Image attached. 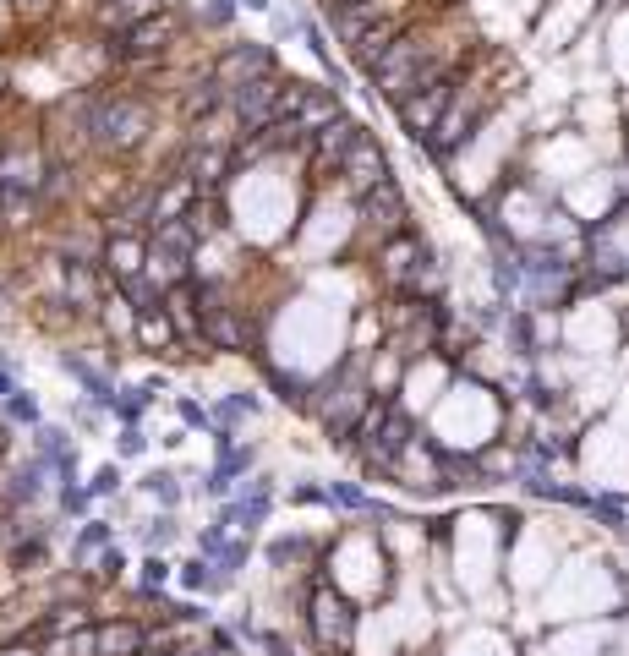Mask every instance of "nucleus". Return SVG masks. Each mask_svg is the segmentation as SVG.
<instances>
[{
	"label": "nucleus",
	"instance_id": "nucleus-1",
	"mask_svg": "<svg viewBox=\"0 0 629 656\" xmlns=\"http://www.w3.org/2000/svg\"><path fill=\"white\" fill-rule=\"evenodd\" d=\"M154 132H159V115H154L148 99H132V93H93L83 148L126 159V154H137V148L154 143Z\"/></svg>",
	"mask_w": 629,
	"mask_h": 656
},
{
	"label": "nucleus",
	"instance_id": "nucleus-10",
	"mask_svg": "<svg viewBox=\"0 0 629 656\" xmlns=\"http://www.w3.org/2000/svg\"><path fill=\"white\" fill-rule=\"evenodd\" d=\"M274 99H279V77L241 82V88L225 93V110H230V121L241 126V137H258L263 126L274 121Z\"/></svg>",
	"mask_w": 629,
	"mask_h": 656
},
{
	"label": "nucleus",
	"instance_id": "nucleus-25",
	"mask_svg": "<svg viewBox=\"0 0 629 656\" xmlns=\"http://www.w3.org/2000/svg\"><path fill=\"white\" fill-rule=\"evenodd\" d=\"M132 339H137L143 350H170V345H176V328H170L165 307H159V312H143V318H132Z\"/></svg>",
	"mask_w": 629,
	"mask_h": 656
},
{
	"label": "nucleus",
	"instance_id": "nucleus-19",
	"mask_svg": "<svg viewBox=\"0 0 629 656\" xmlns=\"http://www.w3.org/2000/svg\"><path fill=\"white\" fill-rule=\"evenodd\" d=\"M99 296H104V274H99V263H66V301L77 307V318L99 312Z\"/></svg>",
	"mask_w": 629,
	"mask_h": 656
},
{
	"label": "nucleus",
	"instance_id": "nucleus-7",
	"mask_svg": "<svg viewBox=\"0 0 629 656\" xmlns=\"http://www.w3.org/2000/svg\"><path fill=\"white\" fill-rule=\"evenodd\" d=\"M279 72V55H274V44H258V39H236V44H225L219 50V61H214V77H219V88H241V82H263V77H274Z\"/></svg>",
	"mask_w": 629,
	"mask_h": 656
},
{
	"label": "nucleus",
	"instance_id": "nucleus-18",
	"mask_svg": "<svg viewBox=\"0 0 629 656\" xmlns=\"http://www.w3.org/2000/svg\"><path fill=\"white\" fill-rule=\"evenodd\" d=\"M192 203H197V186L186 181V175H165V181H159V192H154V230L186 219V214H192Z\"/></svg>",
	"mask_w": 629,
	"mask_h": 656
},
{
	"label": "nucleus",
	"instance_id": "nucleus-45",
	"mask_svg": "<svg viewBox=\"0 0 629 656\" xmlns=\"http://www.w3.org/2000/svg\"><path fill=\"white\" fill-rule=\"evenodd\" d=\"M208 646H214V656H236V635H230V629H214Z\"/></svg>",
	"mask_w": 629,
	"mask_h": 656
},
{
	"label": "nucleus",
	"instance_id": "nucleus-29",
	"mask_svg": "<svg viewBox=\"0 0 629 656\" xmlns=\"http://www.w3.org/2000/svg\"><path fill=\"white\" fill-rule=\"evenodd\" d=\"M252 410H258V400H252V394H225V400H219V410H214V427H230V421H247Z\"/></svg>",
	"mask_w": 629,
	"mask_h": 656
},
{
	"label": "nucleus",
	"instance_id": "nucleus-22",
	"mask_svg": "<svg viewBox=\"0 0 629 656\" xmlns=\"http://www.w3.org/2000/svg\"><path fill=\"white\" fill-rule=\"evenodd\" d=\"M340 99H334V88H318V82H307V99H301V115H296V126H301V137H312V132H323L329 121H340Z\"/></svg>",
	"mask_w": 629,
	"mask_h": 656
},
{
	"label": "nucleus",
	"instance_id": "nucleus-48",
	"mask_svg": "<svg viewBox=\"0 0 629 656\" xmlns=\"http://www.w3.org/2000/svg\"><path fill=\"white\" fill-rule=\"evenodd\" d=\"M247 6H252V11H269V0H247Z\"/></svg>",
	"mask_w": 629,
	"mask_h": 656
},
{
	"label": "nucleus",
	"instance_id": "nucleus-28",
	"mask_svg": "<svg viewBox=\"0 0 629 656\" xmlns=\"http://www.w3.org/2000/svg\"><path fill=\"white\" fill-rule=\"evenodd\" d=\"M154 405V394L148 389H115V421H121V427H137V421H143V410Z\"/></svg>",
	"mask_w": 629,
	"mask_h": 656
},
{
	"label": "nucleus",
	"instance_id": "nucleus-27",
	"mask_svg": "<svg viewBox=\"0 0 629 656\" xmlns=\"http://www.w3.org/2000/svg\"><path fill=\"white\" fill-rule=\"evenodd\" d=\"M247 558H252V547L241 542V536H230V542L214 553V585H230L241 569H247Z\"/></svg>",
	"mask_w": 629,
	"mask_h": 656
},
{
	"label": "nucleus",
	"instance_id": "nucleus-49",
	"mask_svg": "<svg viewBox=\"0 0 629 656\" xmlns=\"http://www.w3.org/2000/svg\"><path fill=\"white\" fill-rule=\"evenodd\" d=\"M0 307H6V290H0Z\"/></svg>",
	"mask_w": 629,
	"mask_h": 656
},
{
	"label": "nucleus",
	"instance_id": "nucleus-21",
	"mask_svg": "<svg viewBox=\"0 0 629 656\" xmlns=\"http://www.w3.org/2000/svg\"><path fill=\"white\" fill-rule=\"evenodd\" d=\"M61 367L72 372L77 383H83V394H88V400L99 405V410H110V405H115V378H110L104 367H93V361H83L77 350H66V356H61Z\"/></svg>",
	"mask_w": 629,
	"mask_h": 656
},
{
	"label": "nucleus",
	"instance_id": "nucleus-17",
	"mask_svg": "<svg viewBox=\"0 0 629 656\" xmlns=\"http://www.w3.org/2000/svg\"><path fill=\"white\" fill-rule=\"evenodd\" d=\"M159 11H170V0H99V6H93V22H99L104 33H121V28H132V22L159 17Z\"/></svg>",
	"mask_w": 629,
	"mask_h": 656
},
{
	"label": "nucleus",
	"instance_id": "nucleus-23",
	"mask_svg": "<svg viewBox=\"0 0 629 656\" xmlns=\"http://www.w3.org/2000/svg\"><path fill=\"white\" fill-rule=\"evenodd\" d=\"M394 39H400V22H394V17H372L367 28H361L356 39H351V55H356L361 66H372V61H378V55L389 50Z\"/></svg>",
	"mask_w": 629,
	"mask_h": 656
},
{
	"label": "nucleus",
	"instance_id": "nucleus-11",
	"mask_svg": "<svg viewBox=\"0 0 629 656\" xmlns=\"http://www.w3.org/2000/svg\"><path fill=\"white\" fill-rule=\"evenodd\" d=\"M361 137V121H351V115H340V121H329L323 132L307 137V164L312 175H340L345 154H351V143Z\"/></svg>",
	"mask_w": 629,
	"mask_h": 656
},
{
	"label": "nucleus",
	"instance_id": "nucleus-43",
	"mask_svg": "<svg viewBox=\"0 0 629 656\" xmlns=\"http://www.w3.org/2000/svg\"><path fill=\"white\" fill-rule=\"evenodd\" d=\"M176 410H181V421H186V427H208V432H214V421H208V410L197 405V400H181Z\"/></svg>",
	"mask_w": 629,
	"mask_h": 656
},
{
	"label": "nucleus",
	"instance_id": "nucleus-2",
	"mask_svg": "<svg viewBox=\"0 0 629 656\" xmlns=\"http://www.w3.org/2000/svg\"><path fill=\"white\" fill-rule=\"evenodd\" d=\"M367 72H372V82H378L383 99H389V104H405L427 77L444 72V61H438V50H433V39H427V33H400V39H394L389 50H383L378 61L367 66Z\"/></svg>",
	"mask_w": 629,
	"mask_h": 656
},
{
	"label": "nucleus",
	"instance_id": "nucleus-30",
	"mask_svg": "<svg viewBox=\"0 0 629 656\" xmlns=\"http://www.w3.org/2000/svg\"><path fill=\"white\" fill-rule=\"evenodd\" d=\"M6 405V421H22V427H39V400H33L28 389H17L11 400H0Z\"/></svg>",
	"mask_w": 629,
	"mask_h": 656
},
{
	"label": "nucleus",
	"instance_id": "nucleus-33",
	"mask_svg": "<svg viewBox=\"0 0 629 656\" xmlns=\"http://www.w3.org/2000/svg\"><path fill=\"white\" fill-rule=\"evenodd\" d=\"M83 487H88V498H115L121 492V465H99Z\"/></svg>",
	"mask_w": 629,
	"mask_h": 656
},
{
	"label": "nucleus",
	"instance_id": "nucleus-44",
	"mask_svg": "<svg viewBox=\"0 0 629 656\" xmlns=\"http://www.w3.org/2000/svg\"><path fill=\"white\" fill-rule=\"evenodd\" d=\"M225 542H230V536H225V531H214V525H208V531L197 536V547H203V558H214V553H219V547H225Z\"/></svg>",
	"mask_w": 629,
	"mask_h": 656
},
{
	"label": "nucleus",
	"instance_id": "nucleus-40",
	"mask_svg": "<svg viewBox=\"0 0 629 656\" xmlns=\"http://www.w3.org/2000/svg\"><path fill=\"white\" fill-rule=\"evenodd\" d=\"M61 509L66 514H83L88 509V487L83 482H61Z\"/></svg>",
	"mask_w": 629,
	"mask_h": 656
},
{
	"label": "nucleus",
	"instance_id": "nucleus-12",
	"mask_svg": "<svg viewBox=\"0 0 629 656\" xmlns=\"http://www.w3.org/2000/svg\"><path fill=\"white\" fill-rule=\"evenodd\" d=\"M416 443V427H411V416H405L400 405H389L383 410V421H378V432H372L367 443H361V449H367V460L372 465H383V471H394V465H400V454L411 449Z\"/></svg>",
	"mask_w": 629,
	"mask_h": 656
},
{
	"label": "nucleus",
	"instance_id": "nucleus-8",
	"mask_svg": "<svg viewBox=\"0 0 629 656\" xmlns=\"http://www.w3.org/2000/svg\"><path fill=\"white\" fill-rule=\"evenodd\" d=\"M356 219H361V230H372L378 241L411 230V225H405V219H411V208H405L400 181H383V186H372L367 197H356Z\"/></svg>",
	"mask_w": 629,
	"mask_h": 656
},
{
	"label": "nucleus",
	"instance_id": "nucleus-34",
	"mask_svg": "<svg viewBox=\"0 0 629 656\" xmlns=\"http://www.w3.org/2000/svg\"><path fill=\"white\" fill-rule=\"evenodd\" d=\"M181 585H186V591H208V585H214V564H208V558H186V564H181Z\"/></svg>",
	"mask_w": 629,
	"mask_h": 656
},
{
	"label": "nucleus",
	"instance_id": "nucleus-31",
	"mask_svg": "<svg viewBox=\"0 0 629 656\" xmlns=\"http://www.w3.org/2000/svg\"><path fill=\"white\" fill-rule=\"evenodd\" d=\"M143 492H148V498H159L165 509H176V503H181V487H176V476H170V471L143 476Z\"/></svg>",
	"mask_w": 629,
	"mask_h": 656
},
{
	"label": "nucleus",
	"instance_id": "nucleus-38",
	"mask_svg": "<svg viewBox=\"0 0 629 656\" xmlns=\"http://www.w3.org/2000/svg\"><path fill=\"white\" fill-rule=\"evenodd\" d=\"M203 22L208 28H230V22H236V0H208Z\"/></svg>",
	"mask_w": 629,
	"mask_h": 656
},
{
	"label": "nucleus",
	"instance_id": "nucleus-24",
	"mask_svg": "<svg viewBox=\"0 0 629 656\" xmlns=\"http://www.w3.org/2000/svg\"><path fill=\"white\" fill-rule=\"evenodd\" d=\"M230 503H236V525H241V531H258V525L269 520V509H274V487L269 482H252L241 498H230Z\"/></svg>",
	"mask_w": 629,
	"mask_h": 656
},
{
	"label": "nucleus",
	"instance_id": "nucleus-20",
	"mask_svg": "<svg viewBox=\"0 0 629 656\" xmlns=\"http://www.w3.org/2000/svg\"><path fill=\"white\" fill-rule=\"evenodd\" d=\"M252 460H258V454H252V449H241V443H230V449H219V465L208 471L203 492H208V498H230V487H236L241 476L252 471Z\"/></svg>",
	"mask_w": 629,
	"mask_h": 656
},
{
	"label": "nucleus",
	"instance_id": "nucleus-32",
	"mask_svg": "<svg viewBox=\"0 0 629 656\" xmlns=\"http://www.w3.org/2000/svg\"><path fill=\"white\" fill-rule=\"evenodd\" d=\"M176 531H181V525L170 520V514H159V520H148V531H143V547H148V553H165V547L176 542Z\"/></svg>",
	"mask_w": 629,
	"mask_h": 656
},
{
	"label": "nucleus",
	"instance_id": "nucleus-3",
	"mask_svg": "<svg viewBox=\"0 0 629 656\" xmlns=\"http://www.w3.org/2000/svg\"><path fill=\"white\" fill-rule=\"evenodd\" d=\"M170 44H176V11H159V17L148 22H132V28L110 33V61L115 66H159L170 55Z\"/></svg>",
	"mask_w": 629,
	"mask_h": 656
},
{
	"label": "nucleus",
	"instance_id": "nucleus-37",
	"mask_svg": "<svg viewBox=\"0 0 629 656\" xmlns=\"http://www.w3.org/2000/svg\"><path fill=\"white\" fill-rule=\"evenodd\" d=\"M269 383L279 389V400H290V405H307V389H301L296 378H285V372H274V367H269Z\"/></svg>",
	"mask_w": 629,
	"mask_h": 656
},
{
	"label": "nucleus",
	"instance_id": "nucleus-36",
	"mask_svg": "<svg viewBox=\"0 0 629 656\" xmlns=\"http://www.w3.org/2000/svg\"><path fill=\"white\" fill-rule=\"evenodd\" d=\"M329 498L340 503V509H372V503H367V492L351 487V482H334V487H329Z\"/></svg>",
	"mask_w": 629,
	"mask_h": 656
},
{
	"label": "nucleus",
	"instance_id": "nucleus-5",
	"mask_svg": "<svg viewBox=\"0 0 629 656\" xmlns=\"http://www.w3.org/2000/svg\"><path fill=\"white\" fill-rule=\"evenodd\" d=\"M192 252H197V230L176 219V225H159L148 230V279H159V285H186V274H192Z\"/></svg>",
	"mask_w": 629,
	"mask_h": 656
},
{
	"label": "nucleus",
	"instance_id": "nucleus-47",
	"mask_svg": "<svg viewBox=\"0 0 629 656\" xmlns=\"http://www.w3.org/2000/svg\"><path fill=\"white\" fill-rule=\"evenodd\" d=\"M323 11H329V17H340V11H351V6H367V0H318Z\"/></svg>",
	"mask_w": 629,
	"mask_h": 656
},
{
	"label": "nucleus",
	"instance_id": "nucleus-46",
	"mask_svg": "<svg viewBox=\"0 0 629 656\" xmlns=\"http://www.w3.org/2000/svg\"><path fill=\"white\" fill-rule=\"evenodd\" d=\"M258 646H263V651H274V656H290V640H285V635H274V629H263Z\"/></svg>",
	"mask_w": 629,
	"mask_h": 656
},
{
	"label": "nucleus",
	"instance_id": "nucleus-13",
	"mask_svg": "<svg viewBox=\"0 0 629 656\" xmlns=\"http://www.w3.org/2000/svg\"><path fill=\"white\" fill-rule=\"evenodd\" d=\"M154 192L159 186H126L121 203L110 208V236H143V230H154Z\"/></svg>",
	"mask_w": 629,
	"mask_h": 656
},
{
	"label": "nucleus",
	"instance_id": "nucleus-26",
	"mask_svg": "<svg viewBox=\"0 0 629 656\" xmlns=\"http://www.w3.org/2000/svg\"><path fill=\"white\" fill-rule=\"evenodd\" d=\"M110 520H88L83 531H77V542H72V564L77 569H88L93 564V553H104V547H110Z\"/></svg>",
	"mask_w": 629,
	"mask_h": 656
},
{
	"label": "nucleus",
	"instance_id": "nucleus-35",
	"mask_svg": "<svg viewBox=\"0 0 629 656\" xmlns=\"http://www.w3.org/2000/svg\"><path fill=\"white\" fill-rule=\"evenodd\" d=\"M143 449H148V432H143V427H121L115 454H121V460H132V454H143Z\"/></svg>",
	"mask_w": 629,
	"mask_h": 656
},
{
	"label": "nucleus",
	"instance_id": "nucleus-6",
	"mask_svg": "<svg viewBox=\"0 0 629 656\" xmlns=\"http://www.w3.org/2000/svg\"><path fill=\"white\" fill-rule=\"evenodd\" d=\"M307 629H312V640H318L323 651H351V640H356V607L345 602L340 591L318 585L312 602H307Z\"/></svg>",
	"mask_w": 629,
	"mask_h": 656
},
{
	"label": "nucleus",
	"instance_id": "nucleus-16",
	"mask_svg": "<svg viewBox=\"0 0 629 656\" xmlns=\"http://www.w3.org/2000/svg\"><path fill=\"white\" fill-rule=\"evenodd\" d=\"M99 257H104V268H110L121 285L126 279H137V274H148V241L143 236H104Z\"/></svg>",
	"mask_w": 629,
	"mask_h": 656
},
{
	"label": "nucleus",
	"instance_id": "nucleus-14",
	"mask_svg": "<svg viewBox=\"0 0 629 656\" xmlns=\"http://www.w3.org/2000/svg\"><path fill=\"white\" fill-rule=\"evenodd\" d=\"M148 651V629L137 618H104L93 624V656H143Z\"/></svg>",
	"mask_w": 629,
	"mask_h": 656
},
{
	"label": "nucleus",
	"instance_id": "nucleus-39",
	"mask_svg": "<svg viewBox=\"0 0 629 656\" xmlns=\"http://www.w3.org/2000/svg\"><path fill=\"white\" fill-rule=\"evenodd\" d=\"M11 6H17V17L44 22V17H55V6H61V0H11Z\"/></svg>",
	"mask_w": 629,
	"mask_h": 656
},
{
	"label": "nucleus",
	"instance_id": "nucleus-42",
	"mask_svg": "<svg viewBox=\"0 0 629 656\" xmlns=\"http://www.w3.org/2000/svg\"><path fill=\"white\" fill-rule=\"evenodd\" d=\"M121 564H126V558L115 553V547H104V553H99V580H104V585L121 580Z\"/></svg>",
	"mask_w": 629,
	"mask_h": 656
},
{
	"label": "nucleus",
	"instance_id": "nucleus-41",
	"mask_svg": "<svg viewBox=\"0 0 629 656\" xmlns=\"http://www.w3.org/2000/svg\"><path fill=\"white\" fill-rule=\"evenodd\" d=\"M165 580H170V564H165L159 553H148V564H143V585H148V591H159Z\"/></svg>",
	"mask_w": 629,
	"mask_h": 656
},
{
	"label": "nucleus",
	"instance_id": "nucleus-4",
	"mask_svg": "<svg viewBox=\"0 0 629 656\" xmlns=\"http://www.w3.org/2000/svg\"><path fill=\"white\" fill-rule=\"evenodd\" d=\"M460 82H465L460 66H444V72L427 77L405 104H394V110H400V121H405V132H411L416 143H427V137H433V126L444 121V110H449L454 99H460Z\"/></svg>",
	"mask_w": 629,
	"mask_h": 656
},
{
	"label": "nucleus",
	"instance_id": "nucleus-9",
	"mask_svg": "<svg viewBox=\"0 0 629 656\" xmlns=\"http://www.w3.org/2000/svg\"><path fill=\"white\" fill-rule=\"evenodd\" d=\"M340 181H345V192L351 197H367L372 186H383V181H394L389 175V154L378 148V137L361 126V137L351 143V154H345V164H340Z\"/></svg>",
	"mask_w": 629,
	"mask_h": 656
},
{
	"label": "nucleus",
	"instance_id": "nucleus-15",
	"mask_svg": "<svg viewBox=\"0 0 629 656\" xmlns=\"http://www.w3.org/2000/svg\"><path fill=\"white\" fill-rule=\"evenodd\" d=\"M44 471H50L44 460H17L6 476H0V503H6V509H28V503H39Z\"/></svg>",
	"mask_w": 629,
	"mask_h": 656
}]
</instances>
